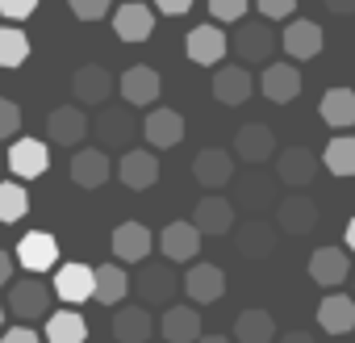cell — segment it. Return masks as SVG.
Returning <instances> with one entry per match:
<instances>
[{
  "label": "cell",
  "instance_id": "1",
  "mask_svg": "<svg viewBox=\"0 0 355 343\" xmlns=\"http://www.w3.org/2000/svg\"><path fill=\"white\" fill-rule=\"evenodd\" d=\"M5 306L17 322H34V318H46L51 314V289L30 272L26 281H13L9 293H5Z\"/></svg>",
  "mask_w": 355,
  "mask_h": 343
},
{
  "label": "cell",
  "instance_id": "2",
  "mask_svg": "<svg viewBox=\"0 0 355 343\" xmlns=\"http://www.w3.org/2000/svg\"><path fill=\"white\" fill-rule=\"evenodd\" d=\"M276 47H280V38H276V30L268 22H239V30L230 38V51L243 63H268L276 55Z\"/></svg>",
  "mask_w": 355,
  "mask_h": 343
},
{
  "label": "cell",
  "instance_id": "3",
  "mask_svg": "<svg viewBox=\"0 0 355 343\" xmlns=\"http://www.w3.org/2000/svg\"><path fill=\"white\" fill-rule=\"evenodd\" d=\"M175 289H180V276H175L171 264H142L138 276H134V293H138L142 306H163L167 310Z\"/></svg>",
  "mask_w": 355,
  "mask_h": 343
},
{
  "label": "cell",
  "instance_id": "4",
  "mask_svg": "<svg viewBox=\"0 0 355 343\" xmlns=\"http://www.w3.org/2000/svg\"><path fill=\"white\" fill-rule=\"evenodd\" d=\"M322 172V159L309 151V147H284L276 155V181L288 185V189H309Z\"/></svg>",
  "mask_w": 355,
  "mask_h": 343
},
{
  "label": "cell",
  "instance_id": "5",
  "mask_svg": "<svg viewBox=\"0 0 355 343\" xmlns=\"http://www.w3.org/2000/svg\"><path fill=\"white\" fill-rule=\"evenodd\" d=\"M88 117H84V105H59V109H51V117H46V134H51V142L55 147H71V151H80V142L88 138Z\"/></svg>",
  "mask_w": 355,
  "mask_h": 343
},
{
  "label": "cell",
  "instance_id": "6",
  "mask_svg": "<svg viewBox=\"0 0 355 343\" xmlns=\"http://www.w3.org/2000/svg\"><path fill=\"white\" fill-rule=\"evenodd\" d=\"M226 51H230V38H226V30H218L214 22L189 30V38H184V55H189L193 63H201V67H218V63L226 59Z\"/></svg>",
  "mask_w": 355,
  "mask_h": 343
},
{
  "label": "cell",
  "instance_id": "7",
  "mask_svg": "<svg viewBox=\"0 0 355 343\" xmlns=\"http://www.w3.org/2000/svg\"><path fill=\"white\" fill-rule=\"evenodd\" d=\"M193 176H197V185L201 189H226L230 181H234V155L230 151H222V147H205V151H197V159H193Z\"/></svg>",
  "mask_w": 355,
  "mask_h": 343
},
{
  "label": "cell",
  "instance_id": "8",
  "mask_svg": "<svg viewBox=\"0 0 355 343\" xmlns=\"http://www.w3.org/2000/svg\"><path fill=\"white\" fill-rule=\"evenodd\" d=\"M201 239H205V235H201L197 222H167L163 235H159V251H163L171 264H189V260H197Z\"/></svg>",
  "mask_w": 355,
  "mask_h": 343
},
{
  "label": "cell",
  "instance_id": "9",
  "mask_svg": "<svg viewBox=\"0 0 355 343\" xmlns=\"http://www.w3.org/2000/svg\"><path fill=\"white\" fill-rule=\"evenodd\" d=\"M280 47H284V55L288 59H297V63H309V59H318L322 55V47H326V34H322V26L318 22H288V30L280 34Z\"/></svg>",
  "mask_w": 355,
  "mask_h": 343
},
{
  "label": "cell",
  "instance_id": "10",
  "mask_svg": "<svg viewBox=\"0 0 355 343\" xmlns=\"http://www.w3.org/2000/svg\"><path fill=\"white\" fill-rule=\"evenodd\" d=\"M276 231H280V226H276ZM276 231H272V222H263V218H247V222L234 231L239 256H243V260H272V251H276V243H280Z\"/></svg>",
  "mask_w": 355,
  "mask_h": 343
},
{
  "label": "cell",
  "instance_id": "11",
  "mask_svg": "<svg viewBox=\"0 0 355 343\" xmlns=\"http://www.w3.org/2000/svg\"><path fill=\"white\" fill-rule=\"evenodd\" d=\"M55 293L67 306H84L88 297H96V268H88V264H59Z\"/></svg>",
  "mask_w": 355,
  "mask_h": 343
},
{
  "label": "cell",
  "instance_id": "12",
  "mask_svg": "<svg viewBox=\"0 0 355 343\" xmlns=\"http://www.w3.org/2000/svg\"><path fill=\"white\" fill-rule=\"evenodd\" d=\"M71 97H76V105H105L113 97V72L101 63H84L71 76Z\"/></svg>",
  "mask_w": 355,
  "mask_h": 343
},
{
  "label": "cell",
  "instance_id": "13",
  "mask_svg": "<svg viewBox=\"0 0 355 343\" xmlns=\"http://www.w3.org/2000/svg\"><path fill=\"white\" fill-rule=\"evenodd\" d=\"M159 88H163V80H159V72L146 67V63H134V67L121 72V97H125L130 109L155 105V101H159Z\"/></svg>",
  "mask_w": 355,
  "mask_h": 343
},
{
  "label": "cell",
  "instance_id": "14",
  "mask_svg": "<svg viewBox=\"0 0 355 343\" xmlns=\"http://www.w3.org/2000/svg\"><path fill=\"white\" fill-rule=\"evenodd\" d=\"M138 130H142V126L134 122V113H130V109H101V117L92 122V134H96V138H101V147H109V151L130 147Z\"/></svg>",
  "mask_w": 355,
  "mask_h": 343
},
{
  "label": "cell",
  "instance_id": "15",
  "mask_svg": "<svg viewBox=\"0 0 355 343\" xmlns=\"http://www.w3.org/2000/svg\"><path fill=\"white\" fill-rule=\"evenodd\" d=\"M13 256L21 260V268H26V272L42 276V272H51V268L59 264V243H55V235H46V231H30V235L17 243V251H13Z\"/></svg>",
  "mask_w": 355,
  "mask_h": 343
},
{
  "label": "cell",
  "instance_id": "16",
  "mask_svg": "<svg viewBox=\"0 0 355 343\" xmlns=\"http://www.w3.org/2000/svg\"><path fill=\"white\" fill-rule=\"evenodd\" d=\"M109 176H113V163H109L105 147H80L71 155V181L80 189H101V185H109Z\"/></svg>",
  "mask_w": 355,
  "mask_h": 343
},
{
  "label": "cell",
  "instance_id": "17",
  "mask_svg": "<svg viewBox=\"0 0 355 343\" xmlns=\"http://www.w3.org/2000/svg\"><path fill=\"white\" fill-rule=\"evenodd\" d=\"M117 176H121V185L134 189V193L150 189V185L159 181V155H155V151H142V147H130V151L121 155V163H117Z\"/></svg>",
  "mask_w": 355,
  "mask_h": 343
},
{
  "label": "cell",
  "instance_id": "18",
  "mask_svg": "<svg viewBox=\"0 0 355 343\" xmlns=\"http://www.w3.org/2000/svg\"><path fill=\"white\" fill-rule=\"evenodd\" d=\"M142 134H146V142L155 147V151H167V147H180L184 142V117L175 113V109H150L146 117H142Z\"/></svg>",
  "mask_w": 355,
  "mask_h": 343
},
{
  "label": "cell",
  "instance_id": "19",
  "mask_svg": "<svg viewBox=\"0 0 355 343\" xmlns=\"http://www.w3.org/2000/svg\"><path fill=\"white\" fill-rule=\"evenodd\" d=\"M234 155L243 163H268L276 155V130L263 126V122H247L239 134H234Z\"/></svg>",
  "mask_w": 355,
  "mask_h": 343
},
{
  "label": "cell",
  "instance_id": "20",
  "mask_svg": "<svg viewBox=\"0 0 355 343\" xmlns=\"http://www.w3.org/2000/svg\"><path fill=\"white\" fill-rule=\"evenodd\" d=\"M184 293H189L193 306H214L226 293V272L218 264H193L189 276H184Z\"/></svg>",
  "mask_w": 355,
  "mask_h": 343
},
{
  "label": "cell",
  "instance_id": "21",
  "mask_svg": "<svg viewBox=\"0 0 355 343\" xmlns=\"http://www.w3.org/2000/svg\"><path fill=\"white\" fill-rule=\"evenodd\" d=\"M309 276H313V285H322V289H338V285L351 276V256H347L343 247H318V251L309 256Z\"/></svg>",
  "mask_w": 355,
  "mask_h": 343
},
{
  "label": "cell",
  "instance_id": "22",
  "mask_svg": "<svg viewBox=\"0 0 355 343\" xmlns=\"http://www.w3.org/2000/svg\"><path fill=\"white\" fill-rule=\"evenodd\" d=\"M113 34L121 42H146L155 34V13L142 5V0H125V5L113 13Z\"/></svg>",
  "mask_w": 355,
  "mask_h": 343
},
{
  "label": "cell",
  "instance_id": "23",
  "mask_svg": "<svg viewBox=\"0 0 355 343\" xmlns=\"http://www.w3.org/2000/svg\"><path fill=\"white\" fill-rule=\"evenodd\" d=\"M46 163H51V155H46V142H38V138H17L9 147V172L17 181H38Z\"/></svg>",
  "mask_w": 355,
  "mask_h": 343
},
{
  "label": "cell",
  "instance_id": "24",
  "mask_svg": "<svg viewBox=\"0 0 355 343\" xmlns=\"http://www.w3.org/2000/svg\"><path fill=\"white\" fill-rule=\"evenodd\" d=\"M251 88H255V80H251V72L239 67V63L214 72V97H218L222 105H230V109L247 105V101H251Z\"/></svg>",
  "mask_w": 355,
  "mask_h": 343
},
{
  "label": "cell",
  "instance_id": "25",
  "mask_svg": "<svg viewBox=\"0 0 355 343\" xmlns=\"http://www.w3.org/2000/svg\"><path fill=\"white\" fill-rule=\"evenodd\" d=\"M150 331H155L150 306L138 301V306H117V310H113V339H117V343H146Z\"/></svg>",
  "mask_w": 355,
  "mask_h": 343
},
{
  "label": "cell",
  "instance_id": "26",
  "mask_svg": "<svg viewBox=\"0 0 355 343\" xmlns=\"http://www.w3.org/2000/svg\"><path fill=\"white\" fill-rule=\"evenodd\" d=\"M159 331L167 343H197L201 339V314L197 306H167L159 318Z\"/></svg>",
  "mask_w": 355,
  "mask_h": 343
},
{
  "label": "cell",
  "instance_id": "27",
  "mask_svg": "<svg viewBox=\"0 0 355 343\" xmlns=\"http://www.w3.org/2000/svg\"><path fill=\"white\" fill-rule=\"evenodd\" d=\"M259 88H263V97H268L272 105L297 101V92H301V72H297V63H268Z\"/></svg>",
  "mask_w": 355,
  "mask_h": 343
},
{
  "label": "cell",
  "instance_id": "28",
  "mask_svg": "<svg viewBox=\"0 0 355 343\" xmlns=\"http://www.w3.org/2000/svg\"><path fill=\"white\" fill-rule=\"evenodd\" d=\"M150 247H155V239H150V231L142 222H121L113 231V256L121 264H142L150 256Z\"/></svg>",
  "mask_w": 355,
  "mask_h": 343
},
{
  "label": "cell",
  "instance_id": "29",
  "mask_svg": "<svg viewBox=\"0 0 355 343\" xmlns=\"http://www.w3.org/2000/svg\"><path fill=\"white\" fill-rule=\"evenodd\" d=\"M193 222L201 235H230L234 231V201L230 197H201L193 210Z\"/></svg>",
  "mask_w": 355,
  "mask_h": 343
},
{
  "label": "cell",
  "instance_id": "30",
  "mask_svg": "<svg viewBox=\"0 0 355 343\" xmlns=\"http://www.w3.org/2000/svg\"><path fill=\"white\" fill-rule=\"evenodd\" d=\"M276 226H280L284 235H313V226H318V206H313L309 197H284V201L276 206Z\"/></svg>",
  "mask_w": 355,
  "mask_h": 343
},
{
  "label": "cell",
  "instance_id": "31",
  "mask_svg": "<svg viewBox=\"0 0 355 343\" xmlns=\"http://www.w3.org/2000/svg\"><path fill=\"white\" fill-rule=\"evenodd\" d=\"M318 326L330 331V335H347V331H355V297H347V293H330V297H322V306H318Z\"/></svg>",
  "mask_w": 355,
  "mask_h": 343
},
{
  "label": "cell",
  "instance_id": "32",
  "mask_svg": "<svg viewBox=\"0 0 355 343\" xmlns=\"http://www.w3.org/2000/svg\"><path fill=\"white\" fill-rule=\"evenodd\" d=\"M318 113H322V122L330 130H351L355 126V88H330L322 97Z\"/></svg>",
  "mask_w": 355,
  "mask_h": 343
},
{
  "label": "cell",
  "instance_id": "33",
  "mask_svg": "<svg viewBox=\"0 0 355 343\" xmlns=\"http://www.w3.org/2000/svg\"><path fill=\"white\" fill-rule=\"evenodd\" d=\"M272 197H276V185H272V176H263V172H251V176L239 181V206L251 218H259L263 210H272Z\"/></svg>",
  "mask_w": 355,
  "mask_h": 343
},
{
  "label": "cell",
  "instance_id": "34",
  "mask_svg": "<svg viewBox=\"0 0 355 343\" xmlns=\"http://www.w3.org/2000/svg\"><path fill=\"white\" fill-rule=\"evenodd\" d=\"M134 289V281L125 276V268L121 264H101L96 268V297L92 301H101V306H109V310H117L121 306V297Z\"/></svg>",
  "mask_w": 355,
  "mask_h": 343
},
{
  "label": "cell",
  "instance_id": "35",
  "mask_svg": "<svg viewBox=\"0 0 355 343\" xmlns=\"http://www.w3.org/2000/svg\"><path fill=\"white\" fill-rule=\"evenodd\" d=\"M234 339L239 343H272L276 339V318L268 310H243L234 318Z\"/></svg>",
  "mask_w": 355,
  "mask_h": 343
},
{
  "label": "cell",
  "instance_id": "36",
  "mask_svg": "<svg viewBox=\"0 0 355 343\" xmlns=\"http://www.w3.org/2000/svg\"><path fill=\"white\" fill-rule=\"evenodd\" d=\"M84 339H88V322L76 310L46 314V343H84Z\"/></svg>",
  "mask_w": 355,
  "mask_h": 343
},
{
  "label": "cell",
  "instance_id": "37",
  "mask_svg": "<svg viewBox=\"0 0 355 343\" xmlns=\"http://www.w3.org/2000/svg\"><path fill=\"white\" fill-rule=\"evenodd\" d=\"M322 167L330 172V176H355V138H347V134H338V138H330L326 142V151H322Z\"/></svg>",
  "mask_w": 355,
  "mask_h": 343
},
{
  "label": "cell",
  "instance_id": "38",
  "mask_svg": "<svg viewBox=\"0 0 355 343\" xmlns=\"http://www.w3.org/2000/svg\"><path fill=\"white\" fill-rule=\"evenodd\" d=\"M30 214L26 181H0V222H21Z\"/></svg>",
  "mask_w": 355,
  "mask_h": 343
},
{
  "label": "cell",
  "instance_id": "39",
  "mask_svg": "<svg viewBox=\"0 0 355 343\" xmlns=\"http://www.w3.org/2000/svg\"><path fill=\"white\" fill-rule=\"evenodd\" d=\"M26 59H30V38H26V30L5 26V30H0V67H21Z\"/></svg>",
  "mask_w": 355,
  "mask_h": 343
},
{
  "label": "cell",
  "instance_id": "40",
  "mask_svg": "<svg viewBox=\"0 0 355 343\" xmlns=\"http://www.w3.org/2000/svg\"><path fill=\"white\" fill-rule=\"evenodd\" d=\"M17 130H21V109H17V101L0 97V138H17Z\"/></svg>",
  "mask_w": 355,
  "mask_h": 343
},
{
  "label": "cell",
  "instance_id": "41",
  "mask_svg": "<svg viewBox=\"0 0 355 343\" xmlns=\"http://www.w3.org/2000/svg\"><path fill=\"white\" fill-rule=\"evenodd\" d=\"M247 5L251 0H209V13H214V22H243Z\"/></svg>",
  "mask_w": 355,
  "mask_h": 343
},
{
  "label": "cell",
  "instance_id": "42",
  "mask_svg": "<svg viewBox=\"0 0 355 343\" xmlns=\"http://www.w3.org/2000/svg\"><path fill=\"white\" fill-rule=\"evenodd\" d=\"M109 9H113V0H71V13L80 22H101L109 17Z\"/></svg>",
  "mask_w": 355,
  "mask_h": 343
},
{
  "label": "cell",
  "instance_id": "43",
  "mask_svg": "<svg viewBox=\"0 0 355 343\" xmlns=\"http://www.w3.org/2000/svg\"><path fill=\"white\" fill-rule=\"evenodd\" d=\"M255 9H259L263 22H284V17L297 13V0H255Z\"/></svg>",
  "mask_w": 355,
  "mask_h": 343
},
{
  "label": "cell",
  "instance_id": "44",
  "mask_svg": "<svg viewBox=\"0 0 355 343\" xmlns=\"http://www.w3.org/2000/svg\"><path fill=\"white\" fill-rule=\"evenodd\" d=\"M34 9H38V0H0V17H9V22H26Z\"/></svg>",
  "mask_w": 355,
  "mask_h": 343
},
{
  "label": "cell",
  "instance_id": "45",
  "mask_svg": "<svg viewBox=\"0 0 355 343\" xmlns=\"http://www.w3.org/2000/svg\"><path fill=\"white\" fill-rule=\"evenodd\" d=\"M0 343H46L38 331H30V322H17L13 331H5V335H0Z\"/></svg>",
  "mask_w": 355,
  "mask_h": 343
},
{
  "label": "cell",
  "instance_id": "46",
  "mask_svg": "<svg viewBox=\"0 0 355 343\" xmlns=\"http://www.w3.org/2000/svg\"><path fill=\"white\" fill-rule=\"evenodd\" d=\"M193 5H197V0H155V9L167 13V17H180V13H189Z\"/></svg>",
  "mask_w": 355,
  "mask_h": 343
},
{
  "label": "cell",
  "instance_id": "47",
  "mask_svg": "<svg viewBox=\"0 0 355 343\" xmlns=\"http://www.w3.org/2000/svg\"><path fill=\"white\" fill-rule=\"evenodd\" d=\"M13 260H17V256H9L5 247H0V289H9V285H13V268H17Z\"/></svg>",
  "mask_w": 355,
  "mask_h": 343
},
{
  "label": "cell",
  "instance_id": "48",
  "mask_svg": "<svg viewBox=\"0 0 355 343\" xmlns=\"http://www.w3.org/2000/svg\"><path fill=\"white\" fill-rule=\"evenodd\" d=\"M322 5H326L330 13H338V17H347V13H355V0H322Z\"/></svg>",
  "mask_w": 355,
  "mask_h": 343
},
{
  "label": "cell",
  "instance_id": "49",
  "mask_svg": "<svg viewBox=\"0 0 355 343\" xmlns=\"http://www.w3.org/2000/svg\"><path fill=\"white\" fill-rule=\"evenodd\" d=\"M276 343H318L313 335H305V331H288V335H280Z\"/></svg>",
  "mask_w": 355,
  "mask_h": 343
},
{
  "label": "cell",
  "instance_id": "50",
  "mask_svg": "<svg viewBox=\"0 0 355 343\" xmlns=\"http://www.w3.org/2000/svg\"><path fill=\"white\" fill-rule=\"evenodd\" d=\"M347 251H355V218L347 222Z\"/></svg>",
  "mask_w": 355,
  "mask_h": 343
},
{
  "label": "cell",
  "instance_id": "51",
  "mask_svg": "<svg viewBox=\"0 0 355 343\" xmlns=\"http://www.w3.org/2000/svg\"><path fill=\"white\" fill-rule=\"evenodd\" d=\"M197 343H234V339H226V335H201Z\"/></svg>",
  "mask_w": 355,
  "mask_h": 343
},
{
  "label": "cell",
  "instance_id": "52",
  "mask_svg": "<svg viewBox=\"0 0 355 343\" xmlns=\"http://www.w3.org/2000/svg\"><path fill=\"white\" fill-rule=\"evenodd\" d=\"M5 314H9V306H5V301H0V331H5Z\"/></svg>",
  "mask_w": 355,
  "mask_h": 343
},
{
  "label": "cell",
  "instance_id": "53",
  "mask_svg": "<svg viewBox=\"0 0 355 343\" xmlns=\"http://www.w3.org/2000/svg\"><path fill=\"white\" fill-rule=\"evenodd\" d=\"M5 167H9V155H0V172H5Z\"/></svg>",
  "mask_w": 355,
  "mask_h": 343
},
{
  "label": "cell",
  "instance_id": "54",
  "mask_svg": "<svg viewBox=\"0 0 355 343\" xmlns=\"http://www.w3.org/2000/svg\"><path fill=\"white\" fill-rule=\"evenodd\" d=\"M351 289H355V272H351Z\"/></svg>",
  "mask_w": 355,
  "mask_h": 343
}]
</instances>
